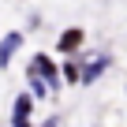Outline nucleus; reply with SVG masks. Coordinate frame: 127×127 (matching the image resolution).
Returning <instances> with one entry per match:
<instances>
[{
	"mask_svg": "<svg viewBox=\"0 0 127 127\" xmlns=\"http://www.w3.org/2000/svg\"><path fill=\"white\" fill-rule=\"evenodd\" d=\"M23 45V37L19 34H8L4 41H0V67H8V64H11V56H15V49Z\"/></svg>",
	"mask_w": 127,
	"mask_h": 127,
	"instance_id": "nucleus-1",
	"label": "nucleus"
},
{
	"mask_svg": "<svg viewBox=\"0 0 127 127\" xmlns=\"http://www.w3.org/2000/svg\"><path fill=\"white\" fill-rule=\"evenodd\" d=\"M79 45H82V30H67V34L60 37V49H64V52H75Z\"/></svg>",
	"mask_w": 127,
	"mask_h": 127,
	"instance_id": "nucleus-3",
	"label": "nucleus"
},
{
	"mask_svg": "<svg viewBox=\"0 0 127 127\" xmlns=\"http://www.w3.org/2000/svg\"><path fill=\"white\" fill-rule=\"evenodd\" d=\"M64 75H67L71 82H75V79H82V75H79V67H75V64H67V67H64Z\"/></svg>",
	"mask_w": 127,
	"mask_h": 127,
	"instance_id": "nucleus-5",
	"label": "nucleus"
},
{
	"mask_svg": "<svg viewBox=\"0 0 127 127\" xmlns=\"http://www.w3.org/2000/svg\"><path fill=\"white\" fill-rule=\"evenodd\" d=\"M34 71H37V75H41V79H45L49 86H56V67H52V60L37 56V60H34Z\"/></svg>",
	"mask_w": 127,
	"mask_h": 127,
	"instance_id": "nucleus-2",
	"label": "nucleus"
},
{
	"mask_svg": "<svg viewBox=\"0 0 127 127\" xmlns=\"http://www.w3.org/2000/svg\"><path fill=\"white\" fill-rule=\"evenodd\" d=\"M105 67H108V56H97V60L90 64V67L82 71V82H94V79H97V75H101Z\"/></svg>",
	"mask_w": 127,
	"mask_h": 127,
	"instance_id": "nucleus-4",
	"label": "nucleus"
}]
</instances>
